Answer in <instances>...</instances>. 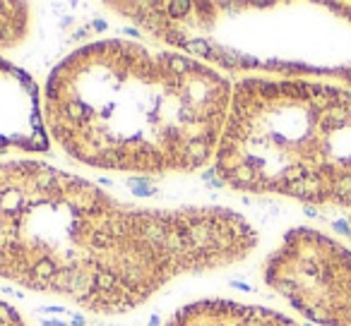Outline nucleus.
Wrapping results in <instances>:
<instances>
[{"instance_id": "f257e3e1", "label": "nucleus", "mask_w": 351, "mask_h": 326, "mask_svg": "<svg viewBox=\"0 0 351 326\" xmlns=\"http://www.w3.org/2000/svg\"><path fill=\"white\" fill-rule=\"evenodd\" d=\"M255 247V228L229 209L135 207L41 161L0 163V278L94 314H125Z\"/></svg>"}, {"instance_id": "f03ea898", "label": "nucleus", "mask_w": 351, "mask_h": 326, "mask_svg": "<svg viewBox=\"0 0 351 326\" xmlns=\"http://www.w3.org/2000/svg\"><path fill=\"white\" fill-rule=\"evenodd\" d=\"M233 84L193 55L106 38L63 58L44 89L48 135L99 171L168 175L214 161Z\"/></svg>"}, {"instance_id": "7ed1b4c3", "label": "nucleus", "mask_w": 351, "mask_h": 326, "mask_svg": "<svg viewBox=\"0 0 351 326\" xmlns=\"http://www.w3.org/2000/svg\"><path fill=\"white\" fill-rule=\"evenodd\" d=\"M238 192L351 211V91L308 77H243L214 156Z\"/></svg>"}, {"instance_id": "20e7f679", "label": "nucleus", "mask_w": 351, "mask_h": 326, "mask_svg": "<svg viewBox=\"0 0 351 326\" xmlns=\"http://www.w3.org/2000/svg\"><path fill=\"white\" fill-rule=\"evenodd\" d=\"M265 283L315 324L351 326V252L334 237L289 230L265 264Z\"/></svg>"}, {"instance_id": "39448f33", "label": "nucleus", "mask_w": 351, "mask_h": 326, "mask_svg": "<svg viewBox=\"0 0 351 326\" xmlns=\"http://www.w3.org/2000/svg\"><path fill=\"white\" fill-rule=\"evenodd\" d=\"M46 151L44 94L31 74L0 58V156Z\"/></svg>"}, {"instance_id": "423d86ee", "label": "nucleus", "mask_w": 351, "mask_h": 326, "mask_svg": "<svg viewBox=\"0 0 351 326\" xmlns=\"http://www.w3.org/2000/svg\"><path fill=\"white\" fill-rule=\"evenodd\" d=\"M166 326H298L274 309L243 305L236 300H200L185 305Z\"/></svg>"}, {"instance_id": "0eeeda50", "label": "nucleus", "mask_w": 351, "mask_h": 326, "mask_svg": "<svg viewBox=\"0 0 351 326\" xmlns=\"http://www.w3.org/2000/svg\"><path fill=\"white\" fill-rule=\"evenodd\" d=\"M31 12L27 3H0V48H15L29 36Z\"/></svg>"}, {"instance_id": "6e6552de", "label": "nucleus", "mask_w": 351, "mask_h": 326, "mask_svg": "<svg viewBox=\"0 0 351 326\" xmlns=\"http://www.w3.org/2000/svg\"><path fill=\"white\" fill-rule=\"evenodd\" d=\"M0 326H29L17 309L0 300Z\"/></svg>"}, {"instance_id": "1a4fd4ad", "label": "nucleus", "mask_w": 351, "mask_h": 326, "mask_svg": "<svg viewBox=\"0 0 351 326\" xmlns=\"http://www.w3.org/2000/svg\"><path fill=\"white\" fill-rule=\"evenodd\" d=\"M349 218H351V211H349Z\"/></svg>"}]
</instances>
